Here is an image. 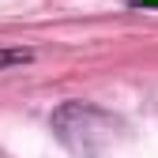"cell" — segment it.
<instances>
[{
  "mask_svg": "<svg viewBox=\"0 0 158 158\" xmlns=\"http://www.w3.org/2000/svg\"><path fill=\"white\" fill-rule=\"evenodd\" d=\"M34 60L30 49H0V68H15V64H27Z\"/></svg>",
  "mask_w": 158,
  "mask_h": 158,
  "instance_id": "cell-1",
  "label": "cell"
},
{
  "mask_svg": "<svg viewBox=\"0 0 158 158\" xmlns=\"http://www.w3.org/2000/svg\"><path fill=\"white\" fill-rule=\"evenodd\" d=\"M132 4H139V8H154L158 0H132Z\"/></svg>",
  "mask_w": 158,
  "mask_h": 158,
  "instance_id": "cell-2",
  "label": "cell"
}]
</instances>
